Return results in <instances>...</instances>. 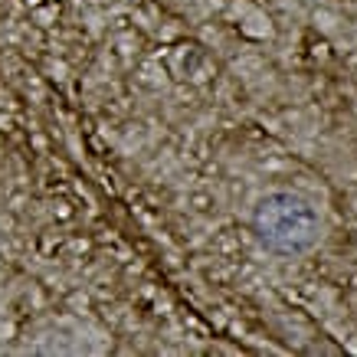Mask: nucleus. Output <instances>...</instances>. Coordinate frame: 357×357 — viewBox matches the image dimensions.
<instances>
[{
  "instance_id": "f257e3e1",
  "label": "nucleus",
  "mask_w": 357,
  "mask_h": 357,
  "mask_svg": "<svg viewBox=\"0 0 357 357\" xmlns=\"http://www.w3.org/2000/svg\"><path fill=\"white\" fill-rule=\"evenodd\" d=\"M252 229L259 243H266L275 252L295 256V252H308L321 236V220L305 197L289 194V190H275L266 194L252 210Z\"/></svg>"
}]
</instances>
